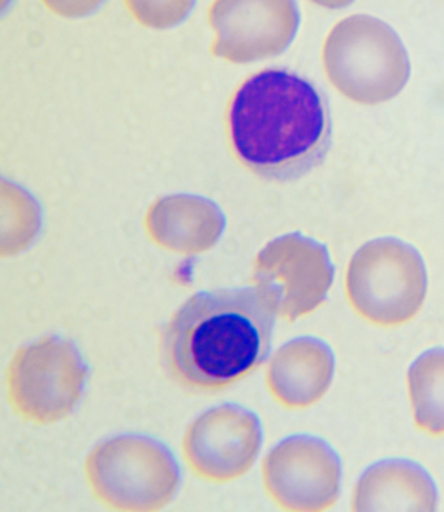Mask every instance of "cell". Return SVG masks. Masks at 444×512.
<instances>
[{
  "label": "cell",
  "instance_id": "obj_4",
  "mask_svg": "<svg viewBox=\"0 0 444 512\" xmlns=\"http://www.w3.org/2000/svg\"><path fill=\"white\" fill-rule=\"evenodd\" d=\"M96 496L114 509L153 511L178 493L181 472L165 443L145 434H120L103 441L86 460Z\"/></svg>",
  "mask_w": 444,
  "mask_h": 512
},
{
  "label": "cell",
  "instance_id": "obj_3",
  "mask_svg": "<svg viewBox=\"0 0 444 512\" xmlns=\"http://www.w3.org/2000/svg\"><path fill=\"white\" fill-rule=\"evenodd\" d=\"M331 84L360 105H379L402 92L411 60L402 38L381 19L353 15L336 24L323 46Z\"/></svg>",
  "mask_w": 444,
  "mask_h": 512
},
{
  "label": "cell",
  "instance_id": "obj_1",
  "mask_svg": "<svg viewBox=\"0 0 444 512\" xmlns=\"http://www.w3.org/2000/svg\"><path fill=\"white\" fill-rule=\"evenodd\" d=\"M232 148L250 171L293 182L316 170L333 145L329 98L287 68H266L237 90L228 113Z\"/></svg>",
  "mask_w": 444,
  "mask_h": 512
},
{
  "label": "cell",
  "instance_id": "obj_5",
  "mask_svg": "<svg viewBox=\"0 0 444 512\" xmlns=\"http://www.w3.org/2000/svg\"><path fill=\"white\" fill-rule=\"evenodd\" d=\"M428 270L412 244L398 238L370 240L349 262L347 292L353 308L377 325L404 324L428 294Z\"/></svg>",
  "mask_w": 444,
  "mask_h": 512
},
{
  "label": "cell",
  "instance_id": "obj_7",
  "mask_svg": "<svg viewBox=\"0 0 444 512\" xmlns=\"http://www.w3.org/2000/svg\"><path fill=\"white\" fill-rule=\"evenodd\" d=\"M335 265L329 249L301 232L279 236L260 252L253 281L277 305L280 317L295 321L329 298Z\"/></svg>",
  "mask_w": 444,
  "mask_h": 512
},
{
  "label": "cell",
  "instance_id": "obj_14",
  "mask_svg": "<svg viewBox=\"0 0 444 512\" xmlns=\"http://www.w3.org/2000/svg\"><path fill=\"white\" fill-rule=\"evenodd\" d=\"M408 387L417 427L444 434V347L416 357L408 369Z\"/></svg>",
  "mask_w": 444,
  "mask_h": 512
},
{
  "label": "cell",
  "instance_id": "obj_10",
  "mask_svg": "<svg viewBox=\"0 0 444 512\" xmlns=\"http://www.w3.org/2000/svg\"><path fill=\"white\" fill-rule=\"evenodd\" d=\"M264 432L253 411L224 403L201 413L188 428L184 451L193 471L226 483L243 476L260 454Z\"/></svg>",
  "mask_w": 444,
  "mask_h": 512
},
{
  "label": "cell",
  "instance_id": "obj_6",
  "mask_svg": "<svg viewBox=\"0 0 444 512\" xmlns=\"http://www.w3.org/2000/svg\"><path fill=\"white\" fill-rule=\"evenodd\" d=\"M89 365L75 343L46 337L21 348L8 369V394L15 410L37 423H54L83 398Z\"/></svg>",
  "mask_w": 444,
  "mask_h": 512
},
{
  "label": "cell",
  "instance_id": "obj_9",
  "mask_svg": "<svg viewBox=\"0 0 444 512\" xmlns=\"http://www.w3.org/2000/svg\"><path fill=\"white\" fill-rule=\"evenodd\" d=\"M300 21L296 0H215L213 53L237 64L279 57L295 41Z\"/></svg>",
  "mask_w": 444,
  "mask_h": 512
},
{
  "label": "cell",
  "instance_id": "obj_12",
  "mask_svg": "<svg viewBox=\"0 0 444 512\" xmlns=\"http://www.w3.org/2000/svg\"><path fill=\"white\" fill-rule=\"evenodd\" d=\"M438 488L421 464L385 459L366 468L355 490L357 511H434Z\"/></svg>",
  "mask_w": 444,
  "mask_h": 512
},
{
  "label": "cell",
  "instance_id": "obj_11",
  "mask_svg": "<svg viewBox=\"0 0 444 512\" xmlns=\"http://www.w3.org/2000/svg\"><path fill=\"white\" fill-rule=\"evenodd\" d=\"M336 359L330 344L312 335L291 339L271 360L267 382L284 406L305 408L333 384Z\"/></svg>",
  "mask_w": 444,
  "mask_h": 512
},
{
  "label": "cell",
  "instance_id": "obj_15",
  "mask_svg": "<svg viewBox=\"0 0 444 512\" xmlns=\"http://www.w3.org/2000/svg\"><path fill=\"white\" fill-rule=\"evenodd\" d=\"M125 3L145 27L170 29L191 16L197 0H125Z\"/></svg>",
  "mask_w": 444,
  "mask_h": 512
},
{
  "label": "cell",
  "instance_id": "obj_16",
  "mask_svg": "<svg viewBox=\"0 0 444 512\" xmlns=\"http://www.w3.org/2000/svg\"><path fill=\"white\" fill-rule=\"evenodd\" d=\"M43 3L55 14L68 19H81L96 14L106 0H43Z\"/></svg>",
  "mask_w": 444,
  "mask_h": 512
},
{
  "label": "cell",
  "instance_id": "obj_8",
  "mask_svg": "<svg viewBox=\"0 0 444 512\" xmlns=\"http://www.w3.org/2000/svg\"><path fill=\"white\" fill-rule=\"evenodd\" d=\"M264 479L271 497L283 509H330L342 492V459L323 438L295 434L284 438L267 455Z\"/></svg>",
  "mask_w": 444,
  "mask_h": 512
},
{
  "label": "cell",
  "instance_id": "obj_13",
  "mask_svg": "<svg viewBox=\"0 0 444 512\" xmlns=\"http://www.w3.org/2000/svg\"><path fill=\"white\" fill-rule=\"evenodd\" d=\"M155 242L183 253L206 251L221 239L226 218L214 202L204 197H166L149 215Z\"/></svg>",
  "mask_w": 444,
  "mask_h": 512
},
{
  "label": "cell",
  "instance_id": "obj_17",
  "mask_svg": "<svg viewBox=\"0 0 444 512\" xmlns=\"http://www.w3.org/2000/svg\"><path fill=\"white\" fill-rule=\"evenodd\" d=\"M310 2L327 8V10H343V8L351 6L355 0H310Z\"/></svg>",
  "mask_w": 444,
  "mask_h": 512
},
{
  "label": "cell",
  "instance_id": "obj_2",
  "mask_svg": "<svg viewBox=\"0 0 444 512\" xmlns=\"http://www.w3.org/2000/svg\"><path fill=\"white\" fill-rule=\"evenodd\" d=\"M278 316L277 305L258 286L197 292L163 331V365L188 389L235 384L269 359Z\"/></svg>",
  "mask_w": 444,
  "mask_h": 512
}]
</instances>
